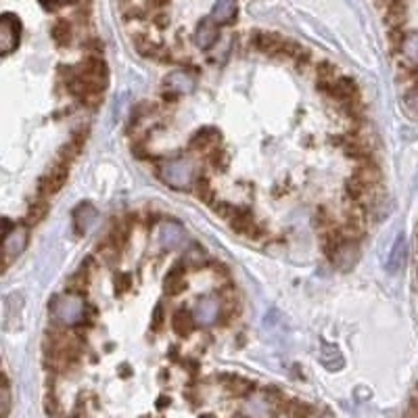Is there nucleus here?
<instances>
[{
    "label": "nucleus",
    "instance_id": "nucleus-7",
    "mask_svg": "<svg viewBox=\"0 0 418 418\" xmlns=\"http://www.w3.org/2000/svg\"><path fill=\"white\" fill-rule=\"evenodd\" d=\"M220 144V132L216 128H201L190 139V149L197 153H211Z\"/></svg>",
    "mask_w": 418,
    "mask_h": 418
},
{
    "label": "nucleus",
    "instance_id": "nucleus-23",
    "mask_svg": "<svg viewBox=\"0 0 418 418\" xmlns=\"http://www.w3.org/2000/svg\"><path fill=\"white\" fill-rule=\"evenodd\" d=\"M0 397H2V418L8 417L11 412V385L6 374H2V389H0Z\"/></svg>",
    "mask_w": 418,
    "mask_h": 418
},
{
    "label": "nucleus",
    "instance_id": "nucleus-18",
    "mask_svg": "<svg viewBox=\"0 0 418 418\" xmlns=\"http://www.w3.org/2000/svg\"><path fill=\"white\" fill-rule=\"evenodd\" d=\"M172 328L178 337H188L192 330H195V318L185 312V310H178L174 316H172Z\"/></svg>",
    "mask_w": 418,
    "mask_h": 418
},
{
    "label": "nucleus",
    "instance_id": "nucleus-21",
    "mask_svg": "<svg viewBox=\"0 0 418 418\" xmlns=\"http://www.w3.org/2000/svg\"><path fill=\"white\" fill-rule=\"evenodd\" d=\"M402 52H404V57L410 61V65L418 67V34H410V36L402 42Z\"/></svg>",
    "mask_w": 418,
    "mask_h": 418
},
{
    "label": "nucleus",
    "instance_id": "nucleus-5",
    "mask_svg": "<svg viewBox=\"0 0 418 418\" xmlns=\"http://www.w3.org/2000/svg\"><path fill=\"white\" fill-rule=\"evenodd\" d=\"M19 21L13 15H4L0 21V50L2 54L13 52L19 45Z\"/></svg>",
    "mask_w": 418,
    "mask_h": 418
},
{
    "label": "nucleus",
    "instance_id": "nucleus-26",
    "mask_svg": "<svg viewBox=\"0 0 418 418\" xmlns=\"http://www.w3.org/2000/svg\"><path fill=\"white\" fill-rule=\"evenodd\" d=\"M120 289V293H124L126 289H130V277L128 274H117L115 277V291Z\"/></svg>",
    "mask_w": 418,
    "mask_h": 418
},
{
    "label": "nucleus",
    "instance_id": "nucleus-22",
    "mask_svg": "<svg viewBox=\"0 0 418 418\" xmlns=\"http://www.w3.org/2000/svg\"><path fill=\"white\" fill-rule=\"evenodd\" d=\"M209 166L216 170V172H226L228 166H231V155L226 151H211L209 153Z\"/></svg>",
    "mask_w": 418,
    "mask_h": 418
},
{
    "label": "nucleus",
    "instance_id": "nucleus-19",
    "mask_svg": "<svg viewBox=\"0 0 418 418\" xmlns=\"http://www.w3.org/2000/svg\"><path fill=\"white\" fill-rule=\"evenodd\" d=\"M48 214V201L47 197H38L30 207H28V216H25V224H40Z\"/></svg>",
    "mask_w": 418,
    "mask_h": 418
},
{
    "label": "nucleus",
    "instance_id": "nucleus-25",
    "mask_svg": "<svg viewBox=\"0 0 418 418\" xmlns=\"http://www.w3.org/2000/svg\"><path fill=\"white\" fill-rule=\"evenodd\" d=\"M214 211H216L220 218H224V220H228V222H231V220H233L234 211H236V207L231 205V203H224V201H222V203H218V201H216V203H214Z\"/></svg>",
    "mask_w": 418,
    "mask_h": 418
},
{
    "label": "nucleus",
    "instance_id": "nucleus-15",
    "mask_svg": "<svg viewBox=\"0 0 418 418\" xmlns=\"http://www.w3.org/2000/svg\"><path fill=\"white\" fill-rule=\"evenodd\" d=\"M320 362L325 364L328 371H341L345 360L339 352V347L330 345V343H323V352H320Z\"/></svg>",
    "mask_w": 418,
    "mask_h": 418
},
{
    "label": "nucleus",
    "instance_id": "nucleus-29",
    "mask_svg": "<svg viewBox=\"0 0 418 418\" xmlns=\"http://www.w3.org/2000/svg\"><path fill=\"white\" fill-rule=\"evenodd\" d=\"M234 418H245V417H234Z\"/></svg>",
    "mask_w": 418,
    "mask_h": 418
},
{
    "label": "nucleus",
    "instance_id": "nucleus-12",
    "mask_svg": "<svg viewBox=\"0 0 418 418\" xmlns=\"http://www.w3.org/2000/svg\"><path fill=\"white\" fill-rule=\"evenodd\" d=\"M166 88L168 93H176V94H188L192 93L195 88V78L186 71H172L168 78H166Z\"/></svg>",
    "mask_w": 418,
    "mask_h": 418
},
{
    "label": "nucleus",
    "instance_id": "nucleus-17",
    "mask_svg": "<svg viewBox=\"0 0 418 418\" xmlns=\"http://www.w3.org/2000/svg\"><path fill=\"white\" fill-rule=\"evenodd\" d=\"M224 387H226V391L228 393H233V395H247L251 389H253V383H249L247 378H243V376H236V374H226L224 378Z\"/></svg>",
    "mask_w": 418,
    "mask_h": 418
},
{
    "label": "nucleus",
    "instance_id": "nucleus-8",
    "mask_svg": "<svg viewBox=\"0 0 418 418\" xmlns=\"http://www.w3.org/2000/svg\"><path fill=\"white\" fill-rule=\"evenodd\" d=\"M220 316V301L216 297H203L195 306V320L201 325H214Z\"/></svg>",
    "mask_w": 418,
    "mask_h": 418
},
{
    "label": "nucleus",
    "instance_id": "nucleus-9",
    "mask_svg": "<svg viewBox=\"0 0 418 418\" xmlns=\"http://www.w3.org/2000/svg\"><path fill=\"white\" fill-rule=\"evenodd\" d=\"M185 238L186 234L185 231H182V226L176 224V222H166V224L161 226V231H159V243H161V247L168 249V251L178 249V247L185 243Z\"/></svg>",
    "mask_w": 418,
    "mask_h": 418
},
{
    "label": "nucleus",
    "instance_id": "nucleus-28",
    "mask_svg": "<svg viewBox=\"0 0 418 418\" xmlns=\"http://www.w3.org/2000/svg\"><path fill=\"white\" fill-rule=\"evenodd\" d=\"M308 418H318V417H314V414H310V417H308Z\"/></svg>",
    "mask_w": 418,
    "mask_h": 418
},
{
    "label": "nucleus",
    "instance_id": "nucleus-4",
    "mask_svg": "<svg viewBox=\"0 0 418 418\" xmlns=\"http://www.w3.org/2000/svg\"><path fill=\"white\" fill-rule=\"evenodd\" d=\"M28 245V226L17 224L13 231L4 234V268H8L11 260L17 257Z\"/></svg>",
    "mask_w": 418,
    "mask_h": 418
},
{
    "label": "nucleus",
    "instance_id": "nucleus-3",
    "mask_svg": "<svg viewBox=\"0 0 418 418\" xmlns=\"http://www.w3.org/2000/svg\"><path fill=\"white\" fill-rule=\"evenodd\" d=\"M69 178V166L57 161L47 174L40 178V185H38V197H48V195H57L65 182Z\"/></svg>",
    "mask_w": 418,
    "mask_h": 418
},
{
    "label": "nucleus",
    "instance_id": "nucleus-24",
    "mask_svg": "<svg viewBox=\"0 0 418 418\" xmlns=\"http://www.w3.org/2000/svg\"><path fill=\"white\" fill-rule=\"evenodd\" d=\"M52 36H54V40H57L59 45L69 42V25H67V21H59V23L52 28Z\"/></svg>",
    "mask_w": 418,
    "mask_h": 418
},
{
    "label": "nucleus",
    "instance_id": "nucleus-14",
    "mask_svg": "<svg viewBox=\"0 0 418 418\" xmlns=\"http://www.w3.org/2000/svg\"><path fill=\"white\" fill-rule=\"evenodd\" d=\"M163 286H166V293H168L170 297H176V295L185 293L186 279L180 266H174V268L168 272V277H166V280H163Z\"/></svg>",
    "mask_w": 418,
    "mask_h": 418
},
{
    "label": "nucleus",
    "instance_id": "nucleus-6",
    "mask_svg": "<svg viewBox=\"0 0 418 418\" xmlns=\"http://www.w3.org/2000/svg\"><path fill=\"white\" fill-rule=\"evenodd\" d=\"M358 255H360L358 243H356V240H345V243L339 247V251L335 253V257H332L330 262H332L339 270L347 272V270H352V268L356 266Z\"/></svg>",
    "mask_w": 418,
    "mask_h": 418
},
{
    "label": "nucleus",
    "instance_id": "nucleus-10",
    "mask_svg": "<svg viewBox=\"0 0 418 418\" xmlns=\"http://www.w3.org/2000/svg\"><path fill=\"white\" fill-rule=\"evenodd\" d=\"M218 40V23L209 17V19H203L197 28V34H195V42L201 50H207L216 45Z\"/></svg>",
    "mask_w": 418,
    "mask_h": 418
},
{
    "label": "nucleus",
    "instance_id": "nucleus-16",
    "mask_svg": "<svg viewBox=\"0 0 418 418\" xmlns=\"http://www.w3.org/2000/svg\"><path fill=\"white\" fill-rule=\"evenodd\" d=\"M404 262H406V240H404V236H400V238L395 240L393 249H391L389 260H387V270H389L391 274H395V272L402 270Z\"/></svg>",
    "mask_w": 418,
    "mask_h": 418
},
{
    "label": "nucleus",
    "instance_id": "nucleus-1",
    "mask_svg": "<svg viewBox=\"0 0 418 418\" xmlns=\"http://www.w3.org/2000/svg\"><path fill=\"white\" fill-rule=\"evenodd\" d=\"M157 176L172 186L174 190H185L192 185L195 178V166L190 159L186 157H176V159H168L161 166H157Z\"/></svg>",
    "mask_w": 418,
    "mask_h": 418
},
{
    "label": "nucleus",
    "instance_id": "nucleus-30",
    "mask_svg": "<svg viewBox=\"0 0 418 418\" xmlns=\"http://www.w3.org/2000/svg\"><path fill=\"white\" fill-rule=\"evenodd\" d=\"M42 2H48V0H42Z\"/></svg>",
    "mask_w": 418,
    "mask_h": 418
},
{
    "label": "nucleus",
    "instance_id": "nucleus-11",
    "mask_svg": "<svg viewBox=\"0 0 418 418\" xmlns=\"http://www.w3.org/2000/svg\"><path fill=\"white\" fill-rule=\"evenodd\" d=\"M96 222V209H94L91 203H80L74 211V226H76V233L78 234H86L93 224Z\"/></svg>",
    "mask_w": 418,
    "mask_h": 418
},
{
    "label": "nucleus",
    "instance_id": "nucleus-2",
    "mask_svg": "<svg viewBox=\"0 0 418 418\" xmlns=\"http://www.w3.org/2000/svg\"><path fill=\"white\" fill-rule=\"evenodd\" d=\"M84 312L86 308L82 306V301L76 295H67V297H57L52 301V316L57 323L63 325H78L84 320Z\"/></svg>",
    "mask_w": 418,
    "mask_h": 418
},
{
    "label": "nucleus",
    "instance_id": "nucleus-20",
    "mask_svg": "<svg viewBox=\"0 0 418 418\" xmlns=\"http://www.w3.org/2000/svg\"><path fill=\"white\" fill-rule=\"evenodd\" d=\"M195 195H197L199 201H203V203H207V205L214 207V203H216V190H214V186H211L207 176H199L197 178V182H195Z\"/></svg>",
    "mask_w": 418,
    "mask_h": 418
},
{
    "label": "nucleus",
    "instance_id": "nucleus-27",
    "mask_svg": "<svg viewBox=\"0 0 418 418\" xmlns=\"http://www.w3.org/2000/svg\"><path fill=\"white\" fill-rule=\"evenodd\" d=\"M163 323H166V318H163V306H157V308H155V312H153V325H155V328L159 330Z\"/></svg>",
    "mask_w": 418,
    "mask_h": 418
},
{
    "label": "nucleus",
    "instance_id": "nucleus-13",
    "mask_svg": "<svg viewBox=\"0 0 418 418\" xmlns=\"http://www.w3.org/2000/svg\"><path fill=\"white\" fill-rule=\"evenodd\" d=\"M236 15V0H218L211 8V19L218 25L231 23Z\"/></svg>",
    "mask_w": 418,
    "mask_h": 418
}]
</instances>
